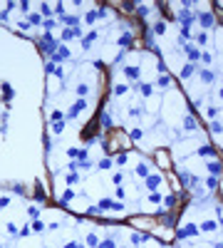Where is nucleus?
<instances>
[{"instance_id": "obj_1", "label": "nucleus", "mask_w": 223, "mask_h": 248, "mask_svg": "<svg viewBox=\"0 0 223 248\" xmlns=\"http://www.w3.org/2000/svg\"><path fill=\"white\" fill-rule=\"evenodd\" d=\"M82 109H84V99H79V102H74V104L69 107V112H67V117L72 119V117H77V114H79Z\"/></svg>"}, {"instance_id": "obj_2", "label": "nucleus", "mask_w": 223, "mask_h": 248, "mask_svg": "<svg viewBox=\"0 0 223 248\" xmlns=\"http://www.w3.org/2000/svg\"><path fill=\"white\" fill-rule=\"evenodd\" d=\"M196 233H198V228H196V226H186V228H181V231H179V233H176V236H179V238H189V236H196Z\"/></svg>"}, {"instance_id": "obj_3", "label": "nucleus", "mask_w": 223, "mask_h": 248, "mask_svg": "<svg viewBox=\"0 0 223 248\" xmlns=\"http://www.w3.org/2000/svg\"><path fill=\"white\" fill-rule=\"evenodd\" d=\"M198 18H201V25H203V28H206V30H208V28H211V25H213V15H211V13H201V15H198Z\"/></svg>"}, {"instance_id": "obj_4", "label": "nucleus", "mask_w": 223, "mask_h": 248, "mask_svg": "<svg viewBox=\"0 0 223 248\" xmlns=\"http://www.w3.org/2000/svg\"><path fill=\"white\" fill-rule=\"evenodd\" d=\"M79 35H82V30H77V28L72 30V28H69V30L62 33V40H72V37H79Z\"/></svg>"}, {"instance_id": "obj_5", "label": "nucleus", "mask_w": 223, "mask_h": 248, "mask_svg": "<svg viewBox=\"0 0 223 248\" xmlns=\"http://www.w3.org/2000/svg\"><path fill=\"white\" fill-rule=\"evenodd\" d=\"M186 55H189V60H198V57H201V52H198V50H196V47H193V45H189V47H186Z\"/></svg>"}, {"instance_id": "obj_6", "label": "nucleus", "mask_w": 223, "mask_h": 248, "mask_svg": "<svg viewBox=\"0 0 223 248\" xmlns=\"http://www.w3.org/2000/svg\"><path fill=\"white\" fill-rule=\"evenodd\" d=\"M159 184H161V176H156V174H154V176H146V186H149V189H156Z\"/></svg>"}, {"instance_id": "obj_7", "label": "nucleus", "mask_w": 223, "mask_h": 248, "mask_svg": "<svg viewBox=\"0 0 223 248\" xmlns=\"http://www.w3.org/2000/svg\"><path fill=\"white\" fill-rule=\"evenodd\" d=\"M208 171H211L213 176H218V174L223 171V164H218V161H213V164H208Z\"/></svg>"}, {"instance_id": "obj_8", "label": "nucleus", "mask_w": 223, "mask_h": 248, "mask_svg": "<svg viewBox=\"0 0 223 248\" xmlns=\"http://www.w3.org/2000/svg\"><path fill=\"white\" fill-rule=\"evenodd\" d=\"M216 226H218L216 221H206V223L201 226V231H206V233H213V231H216Z\"/></svg>"}, {"instance_id": "obj_9", "label": "nucleus", "mask_w": 223, "mask_h": 248, "mask_svg": "<svg viewBox=\"0 0 223 248\" xmlns=\"http://www.w3.org/2000/svg\"><path fill=\"white\" fill-rule=\"evenodd\" d=\"M193 72H196V67H193V65H186V67L181 70V79H189V77H191Z\"/></svg>"}, {"instance_id": "obj_10", "label": "nucleus", "mask_w": 223, "mask_h": 248, "mask_svg": "<svg viewBox=\"0 0 223 248\" xmlns=\"http://www.w3.org/2000/svg\"><path fill=\"white\" fill-rule=\"evenodd\" d=\"M124 74H127L129 79H136V77H139V67H131V65H129L127 70H124Z\"/></svg>"}, {"instance_id": "obj_11", "label": "nucleus", "mask_w": 223, "mask_h": 248, "mask_svg": "<svg viewBox=\"0 0 223 248\" xmlns=\"http://www.w3.org/2000/svg\"><path fill=\"white\" fill-rule=\"evenodd\" d=\"M198 154H203V156H216V149H213V146H203V149H198Z\"/></svg>"}, {"instance_id": "obj_12", "label": "nucleus", "mask_w": 223, "mask_h": 248, "mask_svg": "<svg viewBox=\"0 0 223 248\" xmlns=\"http://www.w3.org/2000/svg\"><path fill=\"white\" fill-rule=\"evenodd\" d=\"M201 79H203V82H213V79H216V74H213V72H208V70H203V72H201Z\"/></svg>"}, {"instance_id": "obj_13", "label": "nucleus", "mask_w": 223, "mask_h": 248, "mask_svg": "<svg viewBox=\"0 0 223 248\" xmlns=\"http://www.w3.org/2000/svg\"><path fill=\"white\" fill-rule=\"evenodd\" d=\"M211 132H216V134H221V132H223V124H221V122H216V119H213V122H211Z\"/></svg>"}, {"instance_id": "obj_14", "label": "nucleus", "mask_w": 223, "mask_h": 248, "mask_svg": "<svg viewBox=\"0 0 223 248\" xmlns=\"http://www.w3.org/2000/svg\"><path fill=\"white\" fill-rule=\"evenodd\" d=\"M62 23H64V25H77V18H72V15H64V13H62Z\"/></svg>"}, {"instance_id": "obj_15", "label": "nucleus", "mask_w": 223, "mask_h": 248, "mask_svg": "<svg viewBox=\"0 0 223 248\" xmlns=\"http://www.w3.org/2000/svg\"><path fill=\"white\" fill-rule=\"evenodd\" d=\"M87 246H92V248L99 246V241H97V236H94V233H89V236H87Z\"/></svg>"}, {"instance_id": "obj_16", "label": "nucleus", "mask_w": 223, "mask_h": 248, "mask_svg": "<svg viewBox=\"0 0 223 248\" xmlns=\"http://www.w3.org/2000/svg\"><path fill=\"white\" fill-rule=\"evenodd\" d=\"M216 114H218L216 107H208V109H206V117H208V119H216Z\"/></svg>"}, {"instance_id": "obj_17", "label": "nucleus", "mask_w": 223, "mask_h": 248, "mask_svg": "<svg viewBox=\"0 0 223 248\" xmlns=\"http://www.w3.org/2000/svg\"><path fill=\"white\" fill-rule=\"evenodd\" d=\"M102 124H104V127H107V129H109V127H112V117H109V114H107V112H104V114H102Z\"/></svg>"}, {"instance_id": "obj_18", "label": "nucleus", "mask_w": 223, "mask_h": 248, "mask_svg": "<svg viewBox=\"0 0 223 248\" xmlns=\"http://www.w3.org/2000/svg\"><path fill=\"white\" fill-rule=\"evenodd\" d=\"M136 174H139V176H149V169H146V164H139Z\"/></svg>"}, {"instance_id": "obj_19", "label": "nucleus", "mask_w": 223, "mask_h": 248, "mask_svg": "<svg viewBox=\"0 0 223 248\" xmlns=\"http://www.w3.org/2000/svg\"><path fill=\"white\" fill-rule=\"evenodd\" d=\"M87 92H89V87H87V84H79V87H77V94H79V97H84Z\"/></svg>"}, {"instance_id": "obj_20", "label": "nucleus", "mask_w": 223, "mask_h": 248, "mask_svg": "<svg viewBox=\"0 0 223 248\" xmlns=\"http://www.w3.org/2000/svg\"><path fill=\"white\" fill-rule=\"evenodd\" d=\"M67 156L69 159H79V149H67Z\"/></svg>"}, {"instance_id": "obj_21", "label": "nucleus", "mask_w": 223, "mask_h": 248, "mask_svg": "<svg viewBox=\"0 0 223 248\" xmlns=\"http://www.w3.org/2000/svg\"><path fill=\"white\" fill-rule=\"evenodd\" d=\"M72 196H74V191H72V189H67V191H64V196H62V204H67Z\"/></svg>"}, {"instance_id": "obj_22", "label": "nucleus", "mask_w": 223, "mask_h": 248, "mask_svg": "<svg viewBox=\"0 0 223 248\" xmlns=\"http://www.w3.org/2000/svg\"><path fill=\"white\" fill-rule=\"evenodd\" d=\"M97 37V33H89V35L84 37V47H89V45H92V40H94Z\"/></svg>"}, {"instance_id": "obj_23", "label": "nucleus", "mask_w": 223, "mask_h": 248, "mask_svg": "<svg viewBox=\"0 0 223 248\" xmlns=\"http://www.w3.org/2000/svg\"><path fill=\"white\" fill-rule=\"evenodd\" d=\"M186 129H191V132L196 129V122H193L191 117H186Z\"/></svg>"}, {"instance_id": "obj_24", "label": "nucleus", "mask_w": 223, "mask_h": 248, "mask_svg": "<svg viewBox=\"0 0 223 248\" xmlns=\"http://www.w3.org/2000/svg\"><path fill=\"white\" fill-rule=\"evenodd\" d=\"M109 166H112L109 159H102V161H99V169H109Z\"/></svg>"}, {"instance_id": "obj_25", "label": "nucleus", "mask_w": 223, "mask_h": 248, "mask_svg": "<svg viewBox=\"0 0 223 248\" xmlns=\"http://www.w3.org/2000/svg\"><path fill=\"white\" fill-rule=\"evenodd\" d=\"M164 204H166V206H174V204H176V196H166Z\"/></svg>"}, {"instance_id": "obj_26", "label": "nucleus", "mask_w": 223, "mask_h": 248, "mask_svg": "<svg viewBox=\"0 0 223 248\" xmlns=\"http://www.w3.org/2000/svg\"><path fill=\"white\" fill-rule=\"evenodd\" d=\"M28 216H30V218H37V216H40V209H28Z\"/></svg>"}, {"instance_id": "obj_27", "label": "nucleus", "mask_w": 223, "mask_h": 248, "mask_svg": "<svg viewBox=\"0 0 223 248\" xmlns=\"http://www.w3.org/2000/svg\"><path fill=\"white\" fill-rule=\"evenodd\" d=\"M206 186H208V189H216V176H208V181H206Z\"/></svg>"}, {"instance_id": "obj_28", "label": "nucleus", "mask_w": 223, "mask_h": 248, "mask_svg": "<svg viewBox=\"0 0 223 248\" xmlns=\"http://www.w3.org/2000/svg\"><path fill=\"white\" fill-rule=\"evenodd\" d=\"M99 248H117V246H114V241H104V243H99Z\"/></svg>"}, {"instance_id": "obj_29", "label": "nucleus", "mask_w": 223, "mask_h": 248, "mask_svg": "<svg viewBox=\"0 0 223 248\" xmlns=\"http://www.w3.org/2000/svg\"><path fill=\"white\" fill-rule=\"evenodd\" d=\"M99 209H112V201H109V199H104V201L99 204Z\"/></svg>"}, {"instance_id": "obj_30", "label": "nucleus", "mask_w": 223, "mask_h": 248, "mask_svg": "<svg viewBox=\"0 0 223 248\" xmlns=\"http://www.w3.org/2000/svg\"><path fill=\"white\" fill-rule=\"evenodd\" d=\"M42 228H45V226H42V223H40V221H35V223H32V231H37V233H40V231H42Z\"/></svg>"}, {"instance_id": "obj_31", "label": "nucleus", "mask_w": 223, "mask_h": 248, "mask_svg": "<svg viewBox=\"0 0 223 248\" xmlns=\"http://www.w3.org/2000/svg\"><path fill=\"white\" fill-rule=\"evenodd\" d=\"M141 241H144V236H139V233H134V236H131V243H141Z\"/></svg>"}, {"instance_id": "obj_32", "label": "nucleus", "mask_w": 223, "mask_h": 248, "mask_svg": "<svg viewBox=\"0 0 223 248\" xmlns=\"http://www.w3.org/2000/svg\"><path fill=\"white\" fill-rule=\"evenodd\" d=\"M119 42H122V45H129V42H131V35H129V33H127V35H122Z\"/></svg>"}, {"instance_id": "obj_33", "label": "nucleus", "mask_w": 223, "mask_h": 248, "mask_svg": "<svg viewBox=\"0 0 223 248\" xmlns=\"http://www.w3.org/2000/svg\"><path fill=\"white\" fill-rule=\"evenodd\" d=\"M62 129H64V124H62V122H55V127H52V132H62Z\"/></svg>"}, {"instance_id": "obj_34", "label": "nucleus", "mask_w": 223, "mask_h": 248, "mask_svg": "<svg viewBox=\"0 0 223 248\" xmlns=\"http://www.w3.org/2000/svg\"><path fill=\"white\" fill-rule=\"evenodd\" d=\"M141 92L144 94H151V84H141Z\"/></svg>"}, {"instance_id": "obj_35", "label": "nucleus", "mask_w": 223, "mask_h": 248, "mask_svg": "<svg viewBox=\"0 0 223 248\" xmlns=\"http://www.w3.org/2000/svg\"><path fill=\"white\" fill-rule=\"evenodd\" d=\"M8 233H10V236H18V228H15L13 223H10V226H8Z\"/></svg>"}, {"instance_id": "obj_36", "label": "nucleus", "mask_w": 223, "mask_h": 248, "mask_svg": "<svg viewBox=\"0 0 223 248\" xmlns=\"http://www.w3.org/2000/svg\"><path fill=\"white\" fill-rule=\"evenodd\" d=\"M159 84H161V87H169V77H166V74H164V77L159 79Z\"/></svg>"}, {"instance_id": "obj_37", "label": "nucleus", "mask_w": 223, "mask_h": 248, "mask_svg": "<svg viewBox=\"0 0 223 248\" xmlns=\"http://www.w3.org/2000/svg\"><path fill=\"white\" fill-rule=\"evenodd\" d=\"M64 248H82V246H79V243H67Z\"/></svg>"}, {"instance_id": "obj_38", "label": "nucleus", "mask_w": 223, "mask_h": 248, "mask_svg": "<svg viewBox=\"0 0 223 248\" xmlns=\"http://www.w3.org/2000/svg\"><path fill=\"white\" fill-rule=\"evenodd\" d=\"M0 248H3V246H0Z\"/></svg>"}]
</instances>
